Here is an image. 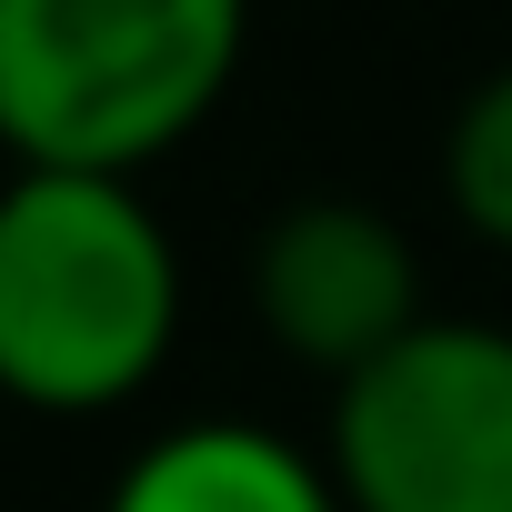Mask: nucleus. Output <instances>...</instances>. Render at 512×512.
<instances>
[{"mask_svg": "<svg viewBox=\"0 0 512 512\" xmlns=\"http://www.w3.org/2000/svg\"><path fill=\"white\" fill-rule=\"evenodd\" d=\"M181 342V251L141 181H0V402L101 422L161 382Z\"/></svg>", "mask_w": 512, "mask_h": 512, "instance_id": "obj_1", "label": "nucleus"}, {"mask_svg": "<svg viewBox=\"0 0 512 512\" xmlns=\"http://www.w3.org/2000/svg\"><path fill=\"white\" fill-rule=\"evenodd\" d=\"M251 0H0L11 171L141 181L231 101Z\"/></svg>", "mask_w": 512, "mask_h": 512, "instance_id": "obj_2", "label": "nucleus"}, {"mask_svg": "<svg viewBox=\"0 0 512 512\" xmlns=\"http://www.w3.org/2000/svg\"><path fill=\"white\" fill-rule=\"evenodd\" d=\"M342 512H512V332L422 322L322 422Z\"/></svg>", "mask_w": 512, "mask_h": 512, "instance_id": "obj_3", "label": "nucleus"}, {"mask_svg": "<svg viewBox=\"0 0 512 512\" xmlns=\"http://www.w3.org/2000/svg\"><path fill=\"white\" fill-rule=\"evenodd\" d=\"M251 322L272 332V352H292L302 372H332V392H342L352 372H372L382 352H402L432 322L422 251L392 211H372L352 191L282 201L251 241Z\"/></svg>", "mask_w": 512, "mask_h": 512, "instance_id": "obj_4", "label": "nucleus"}, {"mask_svg": "<svg viewBox=\"0 0 512 512\" xmlns=\"http://www.w3.org/2000/svg\"><path fill=\"white\" fill-rule=\"evenodd\" d=\"M101 512H342V482L292 432L211 412V422H181V432L141 442Z\"/></svg>", "mask_w": 512, "mask_h": 512, "instance_id": "obj_5", "label": "nucleus"}, {"mask_svg": "<svg viewBox=\"0 0 512 512\" xmlns=\"http://www.w3.org/2000/svg\"><path fill=\"white\" fill-rule=\"evenodd\" d=\"M442 201L472 241L512 251V61L482 71L442 131Z\"/></svg>", "mask_w": 512, "mask_h": 512, "instance_id": "obj_6", "label": "nucleus"}]
</instances>
